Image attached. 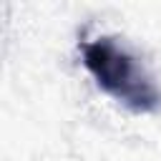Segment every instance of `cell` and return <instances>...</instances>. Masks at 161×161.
Masks as SVG:
<instances>
[{
  "instance_id": "cell-1",
  "label": "cell",
  "mask_w": 161,
  "mask_h": 161,
  "mask_svg": "<svg viewBox=\"0 0 161 161\" xmlns=\"http://www.w3.org/2000/svg\"><path fill=\"white\" fill-rule=\"evenodd\" d=\"M83 65L101 91L133 113H153L161 108V88L156 86L141 58L113 35H101L80 45Z\"/></svg>"
}]
</instances>
